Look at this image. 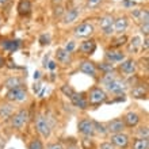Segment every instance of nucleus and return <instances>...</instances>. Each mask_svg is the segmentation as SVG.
Returning <instances> with one entry per match:
<instances>
[{
	"mask_svg": "<svg viewBox=\"0 0 149 149\" xmlns=\"http://www.w3.org/2000/svg\"><path fill=\"white\" fill-rule=\"evenodd\" d=\"M102 84L106 87V90L111 94H115V95H119V94H123L125 90L127 88L126 83L123 80H121L119 77H117V74L111 72V73H104L102 77Z\"/></svg>",
	"mask_w": 149,
	"mask_h": 149,
	"instance_id": "1",
	"label": "nucleus"
},
{
	"mask_svg": "<svg viewBox=\"0 0 149 149\" xmlns=\"http://www.w3.org/2000/svg\"><path fill=\"white\" fill-rule=\"evenodd\" d=\"M107 100V94L106 91L100 88V87H94L91 88L90 92L87 94V102L88 104H92V106H98V104H102Z\"/></svg>",
	"mask_w": 149,
	"mask_h": 149,
	"instance_id": "2",
	"label": "nucleus"
},
{
	"mask_svg": "<svg viewBox=\"0 0 149 149\" xmlns=\"http://www.w3.org/2000/svg\"><path fill=\"white\" fill-rule=\"evenodd\" d=\"M29 111L27 109H20L19 111H16L15 114H12L11 115V126L14 127V129H23L24 126H26V123H27L29 121Z\"/></svg>",
	"mask_w": 149,
	"mask_h": 149,
	"instance_id": "3",
	"label": "nucleus"
},
{
	"mask_svg": "<svg viewBox=\"0 0 149 149\" xmlns=\"http://www.w3.org/2000/svg\"><path fill=\"white\" fill-rule=\"evenodd\" d=\"M95 33L94 24L90 22H83L73 29V36L76 38H88Z\"/></svg>",
	"mask_w": 149,
	"mask_h": 149,
	"instance_id": "4",
	"label": "nucleus"
},
{
	"mask_svg": "<svg viewBox=\"0 0 149 149\" xmlns=\"http://www.w3.org/2000/svg\"><path fill=\"white\" fill-rule=\"evenodd\" d=\"M6 99L8 102H24L27 99V91L23 86L8 90V92L6 94Z\"/></svg>",
	"mask_w": 149,
	"mask_h": 149,
	"instance_id": "5",
	"label": "nucleus"
},
{
	"mask_svg": "<svg viewBox=\"0 0 149 149\" xmlns=\"http://www.w3.org/2000/svg\"><path fill=\"white\" fill-rule=\"evenodd\" d=\"M36 127H37V132H38L43 138H49L50 137V133H52V127H50V123L47 121V118L45 115H38L36 119Z\"/></svg>",
	"mask_w": 149,
	"mask_h": 149,
	"instance_id": "6",
	"label": "nucleus"
},
{
	"mask_svg": "<svg viewBox=\"0 0 149 149\" xmlns=\"http://www.w3.org/2000/svg\"><path fill=\"white\" fill-rule=\"evenodd\" d=\"M77 132L86 137H92L95 134V126L94 121L90 118H83L77 123Z\"/></svg>",
	"mask_w": 149,
	"mask_h": 149,
	"instance_id": "7",
	"label": "nucleus"
},
{
	"mask_svg": "<svg viewBox=\"0 0 149 149\" xmlns=\"http://www.w3.org/2000/svg\"><path fill=\"white\" fill-rule=\"evenodd\" d=\"M125 129H126V126H125V122H123L122 118H114V119L107 122V125H106L107 133H110V134L122 133Z\"/></svg>",
	"mask_w": 149,
	"mask_h": 149,
	"instance_id": "8",
	"label": "nucleus"
},
{
	"mask_svg": "<svg viewBox=\"0 0 149 149\" xmlns=\"http://www.w3.org/2000/svg\"><path fill=\"white\" fill-rule=\"evenodd\" d=\"M79 71L87 74V76H91V77L98 76V68H96L95 63H92L90 60H83L81 63L79 64Z\"/></svg>",
	"mask_w": 149,
	"mask_h": 149,
	"instance_id": "9",
	"label": "nucleus"
},
{
	"mask_svg": "<svg viewBox=\"0 0 149 149\" xmlns=\"http://www.w3.org/2000/svg\"><path fill=\"white\" fill-rule=\"evenodd\" d=\"M119 69L126 76H133L137 72V63L133 58H125L119 65Z\"/></svg>",
	"mask_w": 149,
	"mask_h": 149,
	"instance_id": "10",
	"label": "nucleus"
},
{
	"mask_svg": "<svg viewBox=\"0 0 149 149\" xmlns=\"http://www.w3.org/2000/svg\"><path fill=\"white\" fill-rule=\"evenodd\" d=\"M99 24H100V29L104 36H111L114 33V18L111 15L102 16L99 20Z\"/></svg>",
	"mask_w": 149,
	"mask_h": 149,
	"instance_id": "11",
	"label": "nucleus"
},
{
	"mask_svg": "<svg viewBox=\"0 0 149 149\" xmlns=\"http://www.w3.org/2000/svg\"><path fill=\"white\" fill-rule=\"evenodd\" d=\"M111 144L117 148L121 149H126L129 146V136L122 133H117V134H111Z\"/></svg>",
	"mask_w": 149,
	"mask_h": 149,
	"instance_id": "12",
	"label": "nucleus"
},
{
	"mask_svg": "<svg viewBox=\"0 0 149 149\" xmlns=\"http://www.w3.org/2000/svg\"><path fill=\"white\" fill-rule=\"evenodd\" d=\"M71 102L74 107H77V109H81V110H86L88 109V102H87V96L83 92H76L74 91V94L72 95L71 98Z\"/></svg>",
	"mask_w": 149,
	"mask_h": 149,
	"instance_id": "13",
	"label": "nucleus"
},
{
	"mask_svg": "<svg viewBox=\"0 0 149 149\" xmlns=\"http://www.w3.org/2000/svg\"><path fill=\"white\" fill-rule=\"evenodd\" d=\"M81 14V7H72L68 11H65L63 16V23L64 24H71L74 20H77V18Z\"/></svg>",
	"mask_w": 149,
	"mask_h": 149,
	"instance_id": "14",
	"label": "nucleus"
},
{
	"mask_svg": "<svg viewBox=\"0 0 149 149\" xmlns=\"http://www.w3.org/2000/svg\"><path fill=\"white\" fill-rule=\"evenodd\" d=\"M127 27H129V19H127V16H118L117 19H114V33L122 36V34H125Z\"/></svg>",
	"mask_w": 149,
	"mask_h": 149,
	"instance_id": "15",
	"label": "nucleus"
},
{
	"mask_svg": "<svg viewBox=\"0 0 149 149\" xmlns=\"http://www.w3.org/2000/svg\"><path fill=\"white\" fill-rule=\"evenodd\" d=\"M123 122H125V126L126 127H136V126L140 123L141 121V117H140V114L136 113V111H129V113H126L123 115Z\"/></svg>",
	"mask_w": 149,
	"mask_h": 149,
	"instance_id": "16",
	"label": "nucleus"
},
{
	"mask_svg": "<svg viewBox=\"0 0 149 149\" xmlns=\"http://www.w3.org/2000/svg\"><path fill=\"white\" fill-rule=\"evenodd\" d=\"M125 60V54L119 50H115V49H109L106 50V61L111 64H115V63H122Z\"/></svg>",
	"mask_w": 149,
	"mask_h": 149,
	"instance_id": "17",
	"label": "nucleus"
},
{
	"mask_svg": "<svg viewBox=\"0 0 149 149\" xmlns=\"http://www.w3.org/2000/svg\"><path fill=\"white\" fill-rule=\"evenodd\" d=\"M79 49H80V52H81L83 54L90 56V54H92L95 52V49H96V42H95L94 39H86V41H83V42L80 43Z\"/></svg>",
	"mask_w": 149,
	"mask_h": 149,
	"instance_id": "18",
	"label": "nucleus"
},
{
	"mask_svg": "<svg viewBox=\"0 0 149 149\" xmlns=\"http://www.w3.org/2000/svg\"><path fill=\"white\" fill-rule=\"evenodd\" d=\"M132 15H133L134 19H137L138 22L142 23H149V12L146 8H138V10H133L132 11Z\"/></svg>",
	"mask_w": 149,
	"mask_h": 149,
	"instance_id": "19",
	"label": "nucleus"
},
{
	"mask_svg": "<svg viewBox=\"0 0 149 149\" xmlns=\"http://www.w3.org/2000/svg\"><path fill=\"white\" fill-rule=\"evenodd\" d=\"M132 95H133V98H137V99H146L148 88L144 84H136L132 88Z\"/></svg>",
	"mask_w": 149,
	"mask_h": 149,
	"instance_id": "20",
	"label": "nucleus"
},
{
	"mask_svg": "<svg viewBox=\"0 0 149 149\" xmlns=\"http://www.w3.org/2000/svg\"><path fill=\"white\" fill-rule=\"evenodd\" d=\"M16 10H18V14L20 16H27L31 12V1L30 0H19Z\"/></svg>",
	"mask_w": 149,
	"mask_h": 149,
	"instance_id": "21",
	"label": "nucleus"
},
{
	"mask_svg": "<svg viewBox=\"0 0 149 149\" xmlns=\"http://www.w3.org/2000/svg\"><path fill=\"white\" fill-rule=\"evenodd\" d=\"M56 58L60 64H64V65H67V64L71 63V53H68L64 47H60L56 50Z\"/></svg>",
	"mask_w": 149,
	"mask_h": 149,
	"instance_id": "22",
	"label": "nucleus"
},
{
	"mask_svg": "<svg viewBox=\"0 0 149 149\" xmlns=\"http://www.w3.org/2000/svg\"><path fill=\"white\" fill-rule=\"evenodd\" d=\"M141 42H142V39H141V37H138V36L133 37V38L130 39L129 45H127L130 53H138V50L141 49Z\"/></svg>",
	"mask_w": 149,
	"mask_h": 149,
	"instance_id": "23",
	"label": "nucleus"
},
{
	"mask_svg": "<svg viewBox=\"0 0 149 149\" xmlns=\"http://www.w3.org/2000/svg\"><path fill=\"white\" fill-rule=\"evenodd\" d=\"M12 113H14V107H12V104H10V103H4V104L0 106V118H1V119L11 118Z\"/></svg>",
	"mask_w": 149,
	"mask_h": 149,
	"instance_id": "24",
	"label": "nucleus"
},
{
	"mask_svg": "<svg viewBox=\"0 0 149 149\" xmlns=\"http://www.w3.org/2000/svg\"><path fill=\"white\" fill-rule=\"evenodd\" d=\"M23 86L22 84V80L19 77H16V76H11V77H8L6 81H4V87L7 88V90H12V88H18V87Z\"/></svg>",
	"mask_w": 149,
	"mask_h": 149,
	"instance_id": "25",
	"label": "nucleus"
},
{
	"mask_svg": "<svg viewBox=\"0 0 149 149\" xmlns=\"http://www.w3.org/2000/svg\"><path fill=\"white\" fill-rule=\"evenodd\" d=\"M1 47L4 50L14 52L19 47V41H1Z\"/></svg>",
	"mask_w": 149,
	"mask_h": 149,
	"instance_id": "26",
	"label": "nucleus"
},
{
	"mask_svg": "<svg viewBox=\"0 0 149 149\" xmlns=\"http://www.w3.org/2000/svg\"><path fill=\"white\" fill-rule=\"evenodd\" d=\"M98 69H100V71L103 72V73H111V72L115 71V67H114V64L109 63V61H104V63H100L98 65Z\"/></svg>",
	"mask_w": 149,
	"mask_h": 149,
	"instance_id": "27",
	"label": "nucleus"
},
{
	"mask_svg": "<svg viewBox=\"0 0 149 149\" xmlns=\"http://www.w3.org/2000/svg\"><path fill=\"white\" fill-rule=\"evenodd\" d=\"M149 141L148 138H137L133 144V149H148Z\"/></svg>",
	"mask_w": 149,
	"mask_h": 149,
	"instance_id": "28",
	"label": "nucleus"
},
{
	"mask_svg": "<svg viewBox=\"0 0 149 149\" xmlns=\"http://www.w3.org/2000/svg\"><path fill=\"white\" fill-rule=\"evenodd\" d=\"M64 14H65V10H64L63 4L61 6H54V10H53V16L54 18H63Z\"/></svg>",
	"mask_w": 149,
	"mask_h": 149,
	"instance_id": "29",
	"label": "nucleus"
},
{
	"mask_svg": "<svg viewBox=\"0 0 149 149\" xmlns=\"http://www.w3.org/2000/svg\"><path fill=\"white\" fill-rule=\"evenodd\" d=\"M94 126H95V133L98 132L99 134H107V130H106V126L103 123H99L98 121H94Z\"/></svg>",
	"mask_w": 149,
	"mask_h": 149,
	"instance_id": "30",
	"label": "nucleus"
},
{
	"mask_svg": "<svg viewBox=\"0 0 149 149\" xmlns=\"http://www.w3.org/2000/svg\"><path fill=\"white\" fill-rule=\"evenodd\" d=\"M61 91H63L64 95H67L68 98H71L72 95L74 94V90L72 88L71 86H68V84H64V86H61Z\"/></svg>",
	"mask_w": 149,
	"mask_h": 149,
	"instance_id": "31",
	"label": "nucleus"
},
{
	"mask_svg": "<svg viewBox=\"0 0 149 149\" xmlns=\"http://www.w3.org/2000/svg\"><path fill=\"white\" fill-rule=\"evenodd\" d=\"M126 42H127V37L122 34V36H119L117 39H114L113 45H114V46H122V45H125Z\"/></svg>",
	"mask_w": 149,
	"mask_h": 149,
	"instance_id": "32",
	"label": "nucleus"
},
{
	"mask_svg": "<svg viewBox=\"0 0 149 149\" xmlns=\"http://www.w3.org/2000/svg\"><path fill=\"white\" fill-rule=\"evenodd\" d=\"M29 149H43V145H42V141L41 140H33L29 145Z\"/></svg>",
	"mask_w": 149,
	"mask_h": 149,
	"instance_id": "33",
	"label": "nucleus"
},
{
	"mask_svg": "<svg viewBox=\"0 0 149 149\" xmlns=\"http://www.w3.org/2000/svg\"><path fill=\"white\" fill-rule=\"evenodd\" d=\"M138 134L141 136L140 138H148V126H141L140 129H138Z\"/></svg>",
	"mask_w": 149,
	"mask_h": 149,
	"instance_id": "34",
	"label": "nucleus"
},
{
	"mask_svg": "<svg viewBox=\"0 0 149 149\" xmlns=\"http://www.w3.org/2000/svg\"><path fill=\"white\" fill-rule=\"evenodd\" d=\"M64 49H65V50H67L68 53H72V52H73L74 49H76V43H74L73 41H69V42H68L67 45H65V47H64Z\"/></svg>",
	"mask_w": 149,
	"mask_h": 149,
	"instance_id": "35",
	"label": "nucleus"
},
{
	"mask_svg": "<svg viewBox=\"0 0 149 149\" xmlns=\"http://www.w3.org/2000/svg\"><path fill=\"white\" fill-rule=\"evenodd\" d=\"M140 33L142 36L148 37V33H149V23H142L141 27H140Z\"/></svg>",
	"mask_w": 149,
	"mask_h": 149,
	"instance_id": "36",
	"label": "nucleus"
},
{
	"mask_svg": "<svg viewBox=\"0 0 149 149\" xmlns=\"http://www.w3.org/2000/svg\"><path fill=\"white\" fill-rule=\"evenodd\" d=\"M100 1H102V0H87V6L90 8H95L100 4Z\"/></svg>",
	"mask_w": 149,
	"mask_h": 149,
	"instance_id": "37",
	"label": "nucleus"
},
{
	"mask_svg": "<svg viewBox=\"0 0 149 149\" xmlns=\"http://www.w3.org/2000/svg\"><path fill=\"white\" fill-rule=\"evenodd\" d=\"M122 4H123L125 8H133L136 6V1H133V0H122Z\"/></svg>",
	"mask_w": 149,
	"mask_h": 149,
	"instance_id": "38",
	"label": "nucleus"
},
{
	"mask_svg": "<svg viewBox=\"0 0 149 149\" xmlns=\"http://www.w3.org/2000/svg\"><path fill=\"white\" fill-rule=\"evenodd\" d=\"M99 149H115V146L111 144V142H102L99 145Z\"/></svg>",
	"mask_w": 149,
	"mask_h": 149,
	"instance_id": "39",
	"label": "nucleus"
},
{
	"mask_svg": "<svg viewBox=\"0 0 149 149\" xmlns=\"http://www.w3.org/2000/svg\"><path fill=\"white\" fill-rule=\"evenodd\" d=\"M46 149H64V146L60 144V142H53L50 145H47Z\"/></svg>",
	"mask_w": 149,
	"mask_h": 149,
	"instance_id": "40",
	"label": "nucleus"
},
{
	"mask_svg": "<svg viewBox=\"0 0 149 149\" xmlns=\"http://www.w3.org/2000/svg\"><path fill=\"white\" fill-rule=\"evenodd\" d=\"M83 146H84V149H91L92 148V141H90V140H83Z\"/></svg>",
	"mask_w": 149,
	"mask_h": 149,
	"instance_id": "41",
	"label": "nucleus"
},
{
	"mask_svg": "<svg viewBox=\"0 0 149 149\" xmlns=\"http://www.w3.org/2000/svg\"><path fill=\"white\" fill-rule=\"evenodd\" d=\"M39 41H41V45H47L49 41H50V38H49V36H42Z\"/></svg>",
	"mask_w": 149,
	"mask_h": 149,
	"instance_id": "42",
	"label": "nucleus"
},
{
	"mask_svg": "<svg viewBox=\"0 0 149 149\" xmlns=\"http://www.w3.org/2000/svg\"><path fill=\"white\" fill-rule=\"evenodd\" d=\"M148 46H149V43H148V37H145V39L141 42V47L142 49H145V52H148Z\"/></svg>",
	"mask_w": 149,
	"mask_h": 149,
	"instance_id": "43",
	"label": "nucleus"
},
{
	"mask_svg": "<svg viewBox=\"0 0 149 149\" xmlns=\"http://www.w3.org/2000/svg\"><path fill=\"white\" fill-rule=\"evenodd\" d=\"M10 1H11V0H0V8H4L6 6H8Z\"/></svg>",
	"mask_w": 149,
	"mask_h": 149,
	"instance_id": "44",
	"label": "nucleus"
},
{
	"mask_svg": "<svg viewBox=\"0 0 149 149\" xmlns=\"http://www.w3.org/2000/svg\"><path fill=\"white\" fill-rule=\"evenodd\" d=\"M4 145H6V138L0 136V149H4Z\"/></svg>",
	"mask_w": 149,
	"mask_h": 149,
	"instance_id": "45",
	"label": "nucleus"
},
{
	"mask_svg": "<svg viewBox=\"0 0 149 149\" xmlns=\"http://www.w3.org/2000/svg\"><path fill=\"white\" fill-rule=\"evenodd\" d=\"M63 1L64 0H52V4H53V6H61Z\"/></svg>",
	"mask_w": 149,
	"mask_h": 149,
	"instance_id": "46",
	"label": "nucleus"
},
{
	"mask_svg": "<svg viewBox=\"0 0 149 149\" xmlns=\"http://www.w3.org/2000/svg\"><path fill=\"white\" fill-rule=\"evenodd\" d=\"M4 63H6V61H4L3 56H0V67H3V65H4Z\"/></svg>",
	"mask_w": 149,
	"mask_h": 149,
	"instance_id": "47",
	"label": "nucleus"
},
{
	"mask_svg": "<svg viewBox=\"0 0 149 149\" xmlns=\"http://www.w3.org/2000/svg\"><path fill=\"white\" fill-rule=\"evenodd\" d=\"M54 64L56 63H49V68H50V69H54V67H56Z\"/></svg>",
	"mask_w": 149,
	"mask_h": 149,
	"instance_id": "48",
	"label": "nucleus"
},
{
	"mask_svg": "<svg viewBox=\"0 0 149 149\" xmlns=\"http://www.w3.org/2000/svg\"><path fill=\"white\" fill-rule=\"evenodd\" d=\"M67 149H79V146H76V145H72V146H68Z\"/></svg>",
	"mask_w": 149,
	"mask_h": 149,
	"instance_id": "49",
	"label": "nucleus"
},
{
	"mask_svg": "<svg viewBox=\"0 0 149 149\" xmlns=\"http://www.w3.org/2000/svg\"><path fill=\"white\" fill-rule=\"evenodd\" d=\"M133 1H141V0H133Z\"/></svg>",
	"mask_w": 149,
	"mask_h": 149,
	"instance_id": "50",
	"label": "nucleus"
},
{
	"mask_svg": "<svg viewBox=\"0 0 149 149\" xmlns=\"http://www.w3.org/2000/svg\"><path fill=\"white\" fill-rule=\"evenodd\" d=\"M0 24H1V18H0Z\"/></svg>",
	"mask_w": 149,
	"mask_h": 149,
	"instance_id": "51",
	"label": "nucleus"
}]
</instances>
